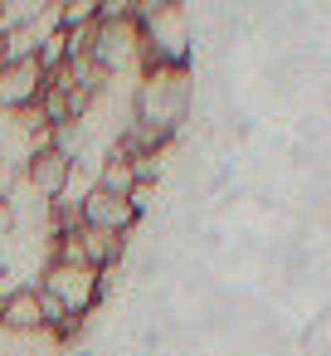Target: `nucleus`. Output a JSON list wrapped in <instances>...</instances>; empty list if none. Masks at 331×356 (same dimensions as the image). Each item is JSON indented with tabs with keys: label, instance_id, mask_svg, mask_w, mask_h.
I'll return each instance as SVG.
<instances>
[{
	"label": "nucleus",
	"instance_id": "nucleus-1",
	"mask_svg": "<svg viewBox=\"0 0 331 356\" xmlns=\"http://www.w3.org/2000/svg\"><path fill=\"white\" fill-rule=\"evenodd\" d=\"M195 113V74L190 64H151L137 88H132V118L166 132V137H180V127L190 122Z\"/></svg>",
	"mask_w": 331,
	"mask_h": 356
},
{
	"label": "nucleus",
	"instance_id": "nucleus-2",
	"mask_svg": "<svg viewBox=\"0 0 331 356\" xmlns=\"http://www.w3.org/2000/svg\"><path fill=\"white\" fill-rule=\"evenodd\" d=\"M137 25L146 40V69L151 64H190L195 49V30H190V10L176 0H151L137 6Z\"/></svg>",
	"mask_w": 331,
	"mask_h": 356
},
{
	"label": "nucleus",
	"instance_id": "nucleus-3",
	"mask_svg": "<svg viewBox=\"0 0 331 356\" xmlns=\"http://www.w3.org/2000/svg\"><path fill=\"white\" fill-rule=\"evenodd\" d=\"M93 59L103 64V74L117 79H142L146 74V40L137 15L127 20H98V40H93Z\"/></svg>",
	"mask_w": 331,
	"mask_h": 356
},
{
	"label": "nucleus",
	"instance_id": "nucleus-4",
	"mask_svg": "<svg viewBox=\"0 0 331 356\" xmlns=\"http://www.w3.org/2000/svg\"><path fill=\"white\" fill-rule=\"evenodd\" d=\"M40 288H44L49 298H59L64 312H69L74 322H88V312L103 307L98 268H88V264H64V259H54V264L40 273Z\"/></svg>",
	"mask_w": 331,
	"mask_h": 356
},
{
	"label": "nucleus",
	"instance_id": "nucleus-5",
	"mask_svg": "<svg viewBox=\"0 0 331 356\" xmlns=\"http://www.w3.org/2000/svg\"><path fill=\"white\" fill-rule=\"evenodd\" d=\"M137 220H142V215H137L132 195H112V191H103V186H93V191L83 195V205H78V225H88V229L132 234Z\"/></svg>",
	"mask_w": 331,
	"mask_h": 356
},
{
	"label": "nucleus",
	"instance_id": "nucleus-6",
	"mask_svg": "<svg viewBox=\"0 0 331 356\" xmlns=\"http://www.w3.org/2000/svg\"><path fill=\"white\" fill-rule=\"evenodd\" d=\"M44 88H49V74L40 69V59L6 64V74H0V113H30V108H40Z\"/></svg>",
	"mask_w": 331,
	"mask_h": 356
},
{
	"label": "nucleus",
	"instance_id": "nucleus-7",
	"mask_svg": "<svg viewBox=\"0 0 331 356\" xmlns=\"http://www.w3.org/2000/svg\"><path fill=\"white\" fill-rule=\"evenodd\" d=\"M74 156H64L59 147H44V152H35L30 161H25V186L40 195V200H49V205H59L64 200V191H69V181H74Z\"/></svg>",
	"mask_w": 331,
	"mask_h": 356
},
{
	"label": "nucleus",
	"instance_id": "nucleus-8",
	"mask_svg": "<svg viewBox=\"0 0 331 356\" xmlns=\"http://www.w3.org/2000/svg\"><path fill=\"white\" fill-rule=\"evenodd\" d=\"M0 327H10V332H44L40 283H25L20 293H10L6 302H0Z\"/></svg>",
	"mask_w": 331,
	"mask_h": 356
},
{
	"label": "nucleus",
	"instance_id": "nucleus-9",
	"mask_svg": "<svg viewBox=\"0 0 331 356\" xmlns=\"http://www.w3.org/2000/svg\"><path fill=\"white\" fill-rule=\"evenodd\" d=\"M20 191H25V161L0 156V205H10Z\"/></svg>",
	"mask_w": 331,
	"mask_h": 356
},
{
	"label": "nucleus",
	"instance_id": "nucleus-10",
	"mask_svg": "<svg viewBox=\"0 0 331 356\" xmlns=\"http://www.w3.org/2000/svg\"><path fill=\"white\" fill-rule=\"evenodd\" d=\"M0 273H6V264H0Z\"/></svg>",
	"mask_w": 331,
	"mask_h": 356
}]
</instances>
